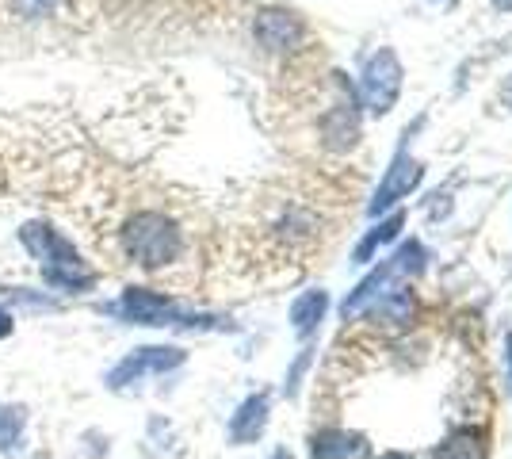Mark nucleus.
<instances>
[{"mask_svg":"<svg viewBox=\"0 0 512 459\" xmlns=\"http://www.w3.org/2000/svg\"><path fill=\"white\" fill-rule=\"evenodd\" d=\"M268 425V394H253L237 406L234 421H230V437L234 444H253Z\"/></svg>","mask_w":512,"mask_h":459,"instance_id":"1a4fd4ad","label":"nucleus"},{"mask_svg":"<svg viewBox=\"0 0 512 459\" xmlns=\"http://www.w3.org/2000/svg\"><path fill=\"white\" fill-rule=\"evenodd\" d=\"M123 249L142 268H165L184 253V230L161 211H138L123 226Z\"/></svg>","mask_w":512,"mask_h":459,"instance_id":"f257e3e1","label":"nucleus"},{"mask_svg":"<svg viewBox=\"0 0 512 459\" xmlns=\"http://www.w3.org/2000/svg\"><path fill=\"white\" fill-rule=\"evenodd\" d=\"M8 333H12V314L0 306V337H8Z\"/></svg>","mask_w":512,"mask_h":459,"instance_id":"2eb2a0df","label":"nucleus"},{"mask_svg":"<svg viewBox=\"0 0 512 459\" xmlns=\"http://www.w3.org/2000/svg\"><path fill=\"white\" fill-rule=\"evenodd\" d=\"M436 459H482V444L470 433H455V437L436 452Z\"/></svg>","mask_w":512,"mask_h":459,"instance_id":"f8f14e48","label":"nucleus"},{"mask_svg":"<svg viewBox=\"0 0 512 459\" xmlns=\"http://www.w3.org/2000/svg\"><path fill=\"white\" fill-rule=\"evenodd\" d=\"M325 306H329L325 291H306L302 299H295V306H291V322H295V333H299V337H310V333L318 329Z\"/></svg>","mask_w":512,"mask_h":459,"instance_id":"9d476101","label":"nucleus"},{"mask_svg":"<svg viewBox=\"0 0 512 459\" xmlns=\"http://www.w3.org/2000/svg\"><path fill=\"white\" fill-rule=\"evenodd\" d=\"M398 230H402V215H394V219H390V222H383V226H379V230H375V234H367V241H363L360 249H356V261H371V253H375V249H379V245H386V241L394 238V234H398Z\"/></svg>","mask_w":512,"mask_h":459,"instance_id":"ddd939ff","label":"nucleus"},{"mask_svg":"<svg viewBox=\"0 0 512 459\" xmlns=\"http://www.w3.org/2000/svg\"><path fill=\"white\" fill-rule=\"evenodd\" d=\"M20 241L35 261H43L46 280L54 287H65V291H88L92 287V272L77 257V249L58 230H50L46 222H27L20 230Z\"/></svg>","mask_w":512,"mask_h":459,"instance_id":"f03ea898","label":"nucleus"},{"mask_svg":"<svg viewBox=\"0 0 512 459\" xmlns=\"http://www.w3.org/2000/svg\"><path fill=\"white\" fill-rule=\"evenodd\" d=\"M379 459H409V456H402V452H386V456H379Z\"/></svg>","mask_w":512,"mask_h":459,"instance_id":"dca6fc26","label":"nucleus"},{"mask_svg":"<svg viewBox=\"0 0 512 459\" xmlns=\"http://www.w3.org/2000/svg\"><path fill=\"white\" fill-rule=\"evenodd\" d=\"M256 43L268 50H291L302 39V23L291 12H260L256 16Z\"/></svg>","mask_w":512,"mask_h":459,"instance_id":"423d86ee","label":"nucleus"},{"mask_svg":"<svg viewBox=\"0 0 512 459\" xmlns=\"http://www.w3.org/2000/svg\"><path fill=\"white\" fill-rule=\"evenodd\" d=\"M272 459H291V452H276Z\"/></svg>","mask_w":512,"mask_h":459,"instance_id":"a211bd4d","label":"nucleus"},{"mask_svg":"<svg viewBox=\"0 0 512 459\" xmlns=\"http://www.w3.org/2000/svg\"><path fill=\"white\" fill-rule=\"evenodd\" d=\"M12 4H16V12H23V16H50V12L62 8V0H12Z\"/></svg>","mask_w":512,"mask_h":459,"instance_id":"4468645a","label":"nucleus"},{"mask_svg":"<svg viewBox=\"0 0 512 459\" xmlns=\"http://www.w3.org/2000/svg\"><path fill=\"white\" fill-rule=\"evenodd\" d=\"M417 180H421V165L417 161H409V157H402L390 173H386L383 188L375 192V203H371V215H383L386 207H394L402 196H409L413 188H417Z\"/></svg>","mask_w":512,"mask_h":459,"instance_id":"0eeeda50","label":"nucleus"},{"mask_svg":"<svg viewBox=\"0 0 512 459\" xmlns=\"http://www.w3.org/2000/svg\"><path fill=\"white\" fill-rule=\"evenodd\" d=\"M310 456L314 459H363L367 456V437L348 433V429H325L310 440Z\"/></svg>","mask_w":512,"mask_h":459,"instance_id":"6e6552de","label":"nucleus"},{"mask_svg":"<svg viewBox=\"0 0 512 459\" xmlns=\"http://www.w3.org/2000/svg\"><path fill=\"white\" fill-rule=\"evenodd\" d=\"M27 429V410L23 406H0V452H16Z\"/></svg>","mask_w":512,"mask_h":459,"instance_id":"9b49d317","label":"nucleus"},{"mask_svg":"<svg viewBox=\"0 0 512 459\" xmlns=\"http://www.w3.org/2000/svg\"><path fill=\"white\" fill-rule=\"evenodd\" d=\"M509 387H512V337H509Z\"/></svg>","mask_w":512,"mask_h":459,"instance_id":"f3484780","label":"nucleus"},{"mask_svg":"<svg viewBox=\"0 0 512 459\" xmlns=\"http://www.w3.org/2000/svg\"><path fill=\"white\" fill-rule=\"evenodd\" d=\"M398 88H402V66H398V58L390 50H379L367 62V69H363V81H360L363 108L375 111V115H386L390 104L398 100Z\"/></svg>","mask_w":512,"mask_h":459,"instance_id":"20e7f679","label":"nucleus"},{"mask_svg":"<svg viewBox=\"0 0 512 459\" xmlns=\"http://www.w3.org/2000/svg\"><path fill=\"white\" fill-rule=\"evenodd\" d=\"M180 364H184V352L169 349V345H161V349H134L127 360H119V364L107 372V387L119 391V387H130V383L142 379V375L172 372V368H180Z\"/></svg>","mask_w":512,"mask_h":459,"instance_id":"39448f33","label":"nucleus"},{"mask_svg":"<svg viewBox=\"0 0 512 459\" xmlns=\"http://www.w3.org/2000/svg\"><path fill=\"white\" fill-rule=\"evenodd\" d=\"M111 314L138 322V326H207V318H192L180 306L172 303L161 291H146V287H130L127 295L115 306H107Z\"/></svg>","mask_w":512,"mask_h":459,"instance_id":"7ed1b4c3","label":"nucleus"}]
</instances>
